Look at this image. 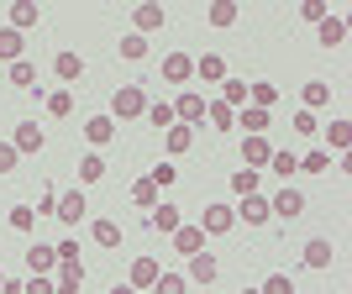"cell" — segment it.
<instances>
[{
	"mask_svg": "<svg viewBox=\"0 0 352 294\" xmlns=\"http://www.w3.org/2000/svg\"><path fill=\"white\" fill-rule=\"evenodd\" d=\"M137 116H147V89L121 84L116 95H111V121H137Z\"/></svg>",
	"mask_w": 352,
	"mask_h": 294,
	"instance_id": "cell-1",
	"label": "cell"
},
{
	"mask_svg": "<svg viewBox=\"0 0 352 294\" xmlns=\"http://www.w3.org/2000/svg\"><path fill=\"white\" fill-rule=\"evenodd\" d=\"M206 95H200V89H184V95H179L174 100V121L179 126H200V121H206Z\"/></svg>",
	"mask_w": 352,
	"mask_h": 294,
	"instance_id": "cell-2",
	"label": "cell"
},
{
	"mask_svg": "<svg viewBox=\"0 0 352 294\" xmlns=\"http://www.w3.org/2000/svg\"><path fill=\"white\" fill-rule=\"evenodd\" d=\"M147 226H153V231H163V236H174L179 226H184V210H179L174 200H158V205L147 210Z\"/></svg>",
	"mask_w": 352,
	"mask_h": 294,
	"instance_id": "cell-3",
	"label": "cell"
},
{
	"mask_svg": "<svg viewBox=\"0 0 352 294\" xmlns=\"http://www.w3.org/2000/svg\"><path fill=\"white\" fill-rule=\"evenodd\" d=\"M232 226H236L232 205H221V200H210V205H206V216H200V231H206V236H226Z\"/></svg>",
	"mask_w": 352,
	"mask_h": 294,
	"instance_id": "cell-4",
	"label": "cell"
},
{
	"mask_svg": "<svg viewBox=\"0 0 352 294\" xmlns=\"http://www.w3.org/2000/svg\"><path fill=\"white\" fill-rule=\"evenodd\" d=\"M85 216H89L85 190H63V194H58V216H53V220H63V226H79Z\"/></svg>",
	"mask_w": 352,
	"mask_h": 294,
	"instance_id": "cell-5",
	"label": "cell"
},
{
	"mask_svg": "<svg viewBox=\"0 0 352 294\" xmlns=\"http://www.w3.org/2000/svg\"><path fill=\"white\" fill-rule=\"evenodd\" d=\"M300 210H305V194L294 190V184H284V190L274 194V200H268V216H284V220H294Z\"/></svg>",
	"mask_w": 352,
	"mask_h": 294,
	"instance_id": "cell-6",
	"label": "cell"
},
{
	"mask_svg": "<svg viewBox=\"0 0 352 294\" xmlns=\"http://www.w3.org/2000/svg\"><path fill=\"white\" fill-rule=\"evenodd\" d=\"M232 216L242 220V226H268V220H274V216H268V200H263V194H242V205H236Z\"/></svg>",
	"mask_w": 352,
	"mask_h": 294,
	"instance_id": "cell-7",
	"label": "cell"
},
{
	"mask_svg": "<svg viewBox=\"0 0 352 294\" xmlns=\"http://www.w3.org/2000/svg\"><path fill=\"white\" fill-rule=\"evenodd\" d=\"M43 21V5L37 0H11V32H32Z\"/></svg>",
	"mask_w": 352,
	"mask_h": 294,
	"instance_id": "cell-8",
	"label": "cell"
},
{
	"mask_svg": "<svg viewBox=\"0 0 352 294\" xmlns=\"http://www.w3.org/2000/svg\"><path fill=\"white\" fill-rule=\"evenodd\" d=\"M43 142H47V137H43V126H37V121H21V126L11 132V147H16V152H43Z\"/></svg>",
	"mask_w": 352,
	"mask_h": 294,
	"instance_id": "cell-9",
	"label": "cell"
},
{
	"mask_svg": "<svg viewBox=\"0 0 352 294\" xmlns=\"http://www.w3.org/2000/svg\"><path fill=\"white\" fill-rule=\"evenodd\" d=\"M268 158H274L268 137H242V168H268Z\"/></svg>",
	"mask_w": 352,
	"mask_h": 294,
	"instance_id": "cell-10",
	"label": "cell"
},
{
	"mask_svg": "<svg viewBox=\"0 0 352 294\" xmlns=\"http://www.w3.org/2000/svg\"><path fill=\"white\" fill-rule=\"evenodd\" d=\"M163 21H168V16H163V5H153V0L132 11V27H137V37H147V32H163Z\"/></svg>",
	"mask_w": 352,
	"mask_h": 294,
	"instance_id": "cell-11",
	"label": "cell"
},
{
	"mask_svg": "<svg viewBox=\"0 0 352 294\" xmlns=\"http://www.w3.org/2000/svg\"><path fill=\"white\" fill-rule=\"evenodd\" d=\"M216 273H221L216 258H210V252H195V258H190V273H184V279H190V284H206V289H210V284H216Z\"/></svg>",
	"mask_w": 352,
	"mask_h": 294,
	"instance_id": "cell-12",
	"label": "cell"
},
{
	"mask_svg": "<svg viewBox=\"0 0 352 294\" xmlns=\"http://www.w3.org/2000/svg\"><path fill=\"white\" fill-rule=\"evenodd\" d=\"M174 252H179V258L206 252V231H200V226H179V231H174Z\"/></svg>",
	"mask_w": 352,
	"mask_h": 294,
	"instance_id": "cell-13",
	"label": "cell"
},
{
	"mask_svg": "<svg viewBox=\"0 0 352 294\" xmlns=\"http://www.w3.org/2000/svg\"><path fill=\"white\" fill-rule=\"evenodd\" d=\"M27 268H32V273H53V268H58V247L32 242V247H27Z\"/></svg>",
	"mask_w": 352,
	"mask_h": 294,
	"instance_id": "cell-14",
	"label": "cell"
},
{
	"mask_svg": "<svg viewBox=\"0 0 352 294\" xmlns=\"http://www.w3.org/2000/svg\"><path fill=\"white\" fill-rule=\"evenodd\" d=\"M300 258H305V268H331V258H337V247H331L326 236H310Z\"/></svg>",
	"mask_w": 352,
	"mask_h": 294,
	"instance_id": "cell-15",
	"label": "cell"
},
{
	"mask_svg": "<svg viewBox=\"0 0 352 294\" xmlns=\"http://www.w3.org/2000/svg\"><path fill=\"white\" fill-rule=\"evenodd\" d=\"M53 74H58L63 84H74V79H85V58H79L74 47H63L58 58H53Z\"/></svg>",
	"mask_w": 352,
	"mask_h": 294,
	"instance_id": "cell-16",
	"label": "cell"
},
{
	"mask_svg": "<svg viewBox=\"0 0 352 294\" xmlns=\"http://www.w3.org/2000/svg\"><path fill=\"white\" fill-rule=\"evenodd\" d=\"M158 273H163L158 258H132V279H126V284H132V289H153V279H158Z\"/></svg>",
	"mask_w": 352,
	"mask_h": 294,
	"instance_id": "cell-17",
	"label": "cell"
},
{
	"mask_svg": "<svg viewBox=\"0 0 352 294\" xmlns=\"http://www.w3.org/2000/svg\"><path fill=\"white\" fill-rule=\"evenodd\" d=\"M190 74H195V58H190V53H168V58H163V79H168V84H184Z\"/></svg>",
	"mask_w": 352,
	"mask_h": 294,
	"instance_id": "cell-18",
	"label": "cell"
},
{
	"mask_svg": "<svg viewBox=\"0 0 352 294\" xmlns=\"http://www.w3.org/2000/svg\"><path fill=\"white\" fill-rule=\"evenodd\" d=\"M111 137H116V121H111V116H89L85 121V142L89 147H105Z\"/></svg>",
	"mask_w": 352,
	"mask_h": 294,
	"instance_id": "cell-19",
	"label": "cell"
},
{
	"mask_svg": "<svg viewBox=\"0 0 352 294\" xmlns=\"http://www.w3.org/2000/svg\"><path fill=\"white\" fill-rule=\"evenodd\" d=\"M236 126H242L248 137H263V132H268V111H258V105H242V111H236Z\"/></svg>",
	"mask_w": 352,
	"mask_h": 294,
	"instance_id": "cell-20",
	"label": "cell"
},
{
	"mask_svg": "<svg viewBox=\"0 0 352 294\" xmlns=\"http://www.w3.org/2000/svg\"><path fill=\"white\" fill-rule=\"evenodd\" d=\"M316 37H321V47H342L347 43V21H342V16H326L321 27H316Z\"/></svg>",
	"mask_w": 352,
	"mask_h": 294,
	"instance_id": "cell-21",
	"label": "cell"
},
{
	"mask_svg": "<svg viewBox=\"0 0 352 294\" xmlns=\"http://www.w3.org/2000/svg\"><path fill=\"white\" fill-rule=\"evenodd\" d=\"M248 105H258V111H274V105H279V84H268V79L248 84Z\"/></svg>",
	"mask_w": 352,
	"mask_h": 294,
	"instance_id": "cell-22",
	"label": "cell"
},
{
	"mask_svg": "<svg viewBox=\"0 0 352 294\" xmlns=\"http://www.w3.org/2000/svg\"><path fill=\"white\" fill-rule=\"evenodd\" d=\"M316 137H326V147H337V152H347V142H352V121L347 116H337L326 132H316Z\"/></svg>",
	"mask_w": 352,
	"mask_h": 294,
	"instance_id": "cell-23",
	"label": "cell"
},
{
	"mask_svg": "<svg viewBox=\"0 0 352 294\" xmlns=\"http://www.w3.org/2000/svg\"><path fill=\"white\" fill-rule=\"evenodd\" d=\"M300 100H305V111H321V105H331V84H326V79H310V84L300 89Z\"/></svg>",
	"mask_w": 352,
	"mask_h": 294,
	"instance_id": "cell-24",
	"label": "cell"
},
{
	"mask_svg": "<svg viewBox=\"0 0 352 294\" xmlns=\"http://www.w3.org/2000/svg\"><path fill=\"white\" fill-rule=\"evenodd\" d=\"M105 179V158L100 152H85V158H79V190H85V184H100Z\"/></svg>",
	"mask_w": 352,
	"mask_h": 294,
	"instance_id": "cell-25",
	"label": "cell"
},
{
	"mask_svg": "<svg viewBox=\"0 0 352 294\" xmlns=\"http://www.w3.org/2000/svg\"><path fill=\"white\" fill-rule=\"evenodd\" d=\"M163 147H168V152H190V147H195V126H179V121H174V126L163 132Z\"/></svg>",
	"mask_w": 352,
	"mask_h": 294,
	"instance_id": "cell-26",
	"label": "cell"
},
{
	"mask_svg": "<svg viewBox=\"0 0 352 294\" xmlns=\"http://www.w3.org/2000/svg\"><path fill=\"white\" fill-rule=\"evenodd\" d=\"M195 74H200L206 84H221V79H226V63H221V53H206V58H195Z\"/></svg>",
	"mask_w": 352,
	"mask_h": 294,
	"instance_id": "cell-27",
	"label": "cell"
},
{
	"mask_svg": "<svg viewBox=\"0 0 352 294\" xmlns=\"http://www.w3.org/2000/svg\"><path fill=\"white\" fill-rule=\"evenodd\" d=\"M221 105L242 111V105H248V79H221Z\"/></svg>",
	"mask_w": 352,
	"mask_h": 294,
	"instance_id": "cell-28",
	"label": "cell"
},
{
	"mask_svg": "<svg viewBox=\"0 0 352 294\" xmlns=\"http://www.w3.org/2000/svg\"><path fill=\"white\" fill-rule=\"evenodd\" d=\"M0 63H6V69H11V63H21V32L0 27Z\"/></svg>",
	"mask_w": 352,
	"mask_h": 294,
	"instance_id": "cell-29",
	"label": "cell"
},
{
	"mask_svg": "<svg viewBox=\"0 0 352 294\" xmlns=\"http://www.w3.org/2000/svg\"><path fill=\"white\" fill-rule=\"evenodd\" d=\"M89 236H95V247H121V226H116V220H95Z\"/></svg>",
	"mask_w": 352,
	"mask_h": 294,
	"instance_id": "cell-30",
	"label": "cell"
},
{
	"mask_svg": "<svg viewBox=\"0 0 352 294\" xmlns=\"http://www.w3.org/2000/svg\"><path fill=\"white\" fill-rule=\"evenodd\" d=\"M147 121H153L158 132H168V126H174V100H147Z\"/></svg>",
	"mask_w": 352,
	"mask_h": 294,
	"instance_id": "cell-31",
	"label": "cell"
},
{
	"mask_svg": "<svg viewBox=\"0 0 352 294\" xmlns=\"http://www.w3.org/2000/svg\"><path fill=\"white\" fill-rule=\"evenodd\" d=\"M206 121H210V126H221V132H232V126H236V111H232V105H221V100H210L206 105Z\"/></svg>",
	"mask_w": 352,
	"mask_h": 294,
	"instance_id": "cell-32",
	"label": "cell"
},
{
	"mask_svg": "<svg viewBox=\"0 0 352 294\" xmlns=\"http://www.w3.org/2000/svg\"><path fill=\"white\" fill-rule=\"evenodd\" d=\"M132 205H142V210H153V205H158V184H153L147 174L132 184Z\"/></svg>",
	"mask_w": 352,
	"mask_h": 294,
	"instance_id": "cell-33",
	"label": "cell"
},
{
	"mask_svg": "<svg viewBox=\"0 0 352 294\" xmlns=\"http://www.w3.org/2000/svg\"><path fill=\"white\" fill-rule=\"evenodd\" d=\"M6 79H11L16 89H32V84H37V63H27V58L11 63V69H6Z\"/></svg>",
	"mask_w": 352,
	"mask_h": 294,
	"instance_id": "cell-34",
	"label": "cell"
},
{
	"mask_svg": "<svg viewBox=\"0 0 352 294\" xmlns=\"http://www.w3.org/2000/svg\"><path fill=\"white\" fill-rule=\"evenodd\" d=\"M184 289H190V279H184V273H168V268L153 279V294H184Z\"/></svg>",
	"mask_w": 352,
	"mask_h": 294,
	"instance_id": "cell-35",
	"label": "cell"
},
{
	"mask_svg": "<svg viewBox=\"0 0 352 294\" xmlns=\"http://www.w3.org/2000/svg\"><path fill=\"white\" fill-rule=\"evenodd\" d=\"M121 58H126V63H142V58H147V37L126 32V37H121Z\"/></svg>",
	"mask_w": 352,
	"mask_h": 294,
	"instance_id": "cell-36",
	"label": "cell"
},
{
	"mask_svg": "<svg viewBox=\"0 0 352 294\" xmlns=\"http://www.w3.org/2000/svg\"><path fill=\"white\" fill-rule=\"evenodd\" d=\"M206 16H210V27H232V21H236V0H216Z\"/></svg>",
	"mask_w": 352,
	"mask_h": 294,
	"instance_id": "cell-37",
	"label": "cell"
},
{
	"mask_svg": "<svg viewBox=\"0 0 352 294\" xmlns=\"http://www.w3.org/2000/svg\"><path fill=\"white\" fill-rule=\"evenodd\" d=\"M74 111V89H53L47 95V116H69Z\"/></svg>",
	"mask_w": 352,
	"mask_h": 294,
	"instance_id": "cell-38",
	"label": "cell"
},
{
	"mask_svg": "<svg viewBox=\"0 0 352 294\" xmlns=\"http://www.w3.org/2000/svg\"><path fill=\"white\" fill-rule=\"evenodd\" d=\"M147 179H153V184H158V194H163V190H168V184H179V168H174V163H168V158H163V163H158V168H153V174H147Z\"/></svg>",
	"mask_w": 352,
	"mask_h": 294,
	"instance_id": "cell-39",
	"label": "cell"
},
{
	"mask_svg": "<svg viewBox=\"0 0 352 294\" xmlns=\"http://www.w3.org/2000/svg\"><path fill=\"white\" fill-rule=\"evenodd\" d=\"M258 179H263L258 168H242V174H232V190L236 194H258Z\"/></svg>",
	"mask_w": 352,
	"mask_h": 294,
	"instance_id": "cell-40",
	"label": "cell"
},
{
	"mask_svg": "<svg viewBox=\"0 0 352 294\" xmlns=\"http://www.w3.org/2000/svg\"><path fill=\"white\" fill-rule=\"evenodd\" d=\"M11 231H32V226H37V216H32V205H11Z\"/></svg>",
	"mask_w": 352,
	"mask_h": 294,
	"instance_id": "cell-41",
	"label": "cell"
},
{
	"mask_svg": "<svg viewBox=\"0 0 352 294\" xmlns=\"http://www.w3.org/2000/svg\"><path fill=\"white\" fill-rule=\"evenodd\" d=\"M268 168H274V174H300V158H294V152H274V158H268Z\"/></svg>",
	"mask_w": 352,
	"mask_h": 294,
	"instance_id": "cell-42",
	"label": "cell"
},
{
	"mask_svg": "<svg viewBox=\"0 0 352 294\" xmlns=\"http://www.w3.org/2000/svg\"><path fill=\"white\" fill-rule=\"evenodd\" d=\"M263 294H294V279H289V273H268V279H263Z\"/></svg>",
	"mask_w": 352,
	"mask_h": 294,
	"instance_id": "cell-43",
	"label": "cell"
},
{
	"mask_svg": "<svg viewBox=\"0 0 352 294\" xmlns=\"http://www.w3.org/2000/svg\"><path fill=\"white\" fill-rule=\"evenodd\" d=\"M300 16H305L310 27H321V21H326L331 11H326V0H305V5H300Z\"/></svg>",
	"mask_w": 352,
	"mask_h": 294,
	"instance_id": "cell-44",
	"label": "cell"
},
{
	"mask_svg": "<svg viewBox=\"0 0 352 294\" xmlns=\"http://www.w3.org/2000/svg\"><path fill=\"white\" fill-rule=\"evenodd\" d=\"M300 168H305V174H326V168H331V152H305Z\"/></svg>",
	"mask_w": 352,
	"mask_h": 294,
	"instance_id": "cell-45",
	"label": "cell"
},
{
	"mask_svg": "<svg viewBox=\"0 0 352 294\" xmlns=\"http://www.w3.org/2000/svg\"><path fill=\"white\" fill-rule=\"evenodd\" d=\"M294 132H300V137H316V111H294Z\"/></svg>",
	"mask_w": 352,
	"mask_h": 294,
	"instance_id": "cell-46",
	"label": "cell"
},
{
	"mask_svg": "<svg viewBox=\"0 0 352 294\" xmlns=\"http://www.w3.org/2000/svg\"><path fill=\"white\" fill-rule=\"evenodd\" d=\"M21 289H27V294H53V279H47V273H32Z\"/></svg>",
	"mask_w": 352,
	"mask_h": 294,
	"instance_id": "cell-47",
	"label": "cell"
},
{
	"mask_svg": "<svg viewBox=\"0 0 352 294\" xmlns=\"http://www.w3.org/2000/svg\"><path fill=\"white\" fill-rule=\"evenodd\" d=\"M32 216H58V194L47 190V194H43V200H37V205H32Z\"/></svg>",
	"mask_w": 352,
	"mask_h": 294,
	"instance_id": "cell-48",
	"label": "cell"
},
{
	"mask_svg": "<svg viewBox=\"0 0 352 294\" xmlns=\"http://www.w3.org/2000/svg\"><path fill=\"white\" fill-rule=\"evenodd\" d=\"M16 158H21V152H16L11 142H0V174H11V168H16Z\"/></svg>",
	"mask_w": 352,
	"mask_h": 294,
	"instance_id": "cell-49",
	"label": "cell"
},
{
	"mask_svg": "<svg viewBox=\"0 0 352 294\" xmlns=\"http://www.w3.org/2000/svg\"><path fill=\"white\" fill-rule=\"evenodd\" d=\"M58 263H79V242H69V236H63V242H58Z\"/></svg>",
	"mask_w": 352,
	"mask_h": 294,
	"instance_id": "cell-50",
	"label": "cell"
},
{
	"mask_svg": "<svg viewBox=\"0 0 352 294\" xmlns=\"http://www.w3.org/2000/svg\"><path fill=\"white\" fill-rule=\"evenodd\" d=\"M111 294H142V289H132V284H111Z\"/></svg>",
	"mask_w": 352,
	"mask_h": 294,
	"instance_id": "cell-51",
	"label": "cell"
},
{
	"mask_svg": "<svg viewBox=\"0 0 352 294\" xmlns=\"http://www.w3.org/2000/svg\"><path fill=\"white\" fill-rule=\"evenodd\" d=\"M0 294H27V289H21V284H11V279H6V289H0Z\"/></svg>",
	"mask_w": 352,
	"mask_h": 294,
	"instance_id": "cell-52",
	"label": "cell"
},
{
	"mask_svg": "<svg viewBox=\"0 0 352 294\" xmlns=\"http://www.w3.org/2000/svg\"><path fill=\"white\" fill-rule=\"evenodd\" d=\"M0 289H6V268H0Z\"/></svg>",
	"mask_w": 352,
	"mask_h": 294,
	"instance_id": "cell-53",
	"label": "cell"
},
{
	"mask_svg": "<svg viewBox=\"0 0 352 294\" xmlns=\"http://www.w3.org/2000/svg\"><path fill=\"white\" fill-rule=\"evenodd\" d=\"M242 294H263V289H242Z\"/></svg>",
	"mask_w": 352,
	"mask_h": 294,
	"instance_id": "cell-54",
	"label": "cell"
}]
</instances>
